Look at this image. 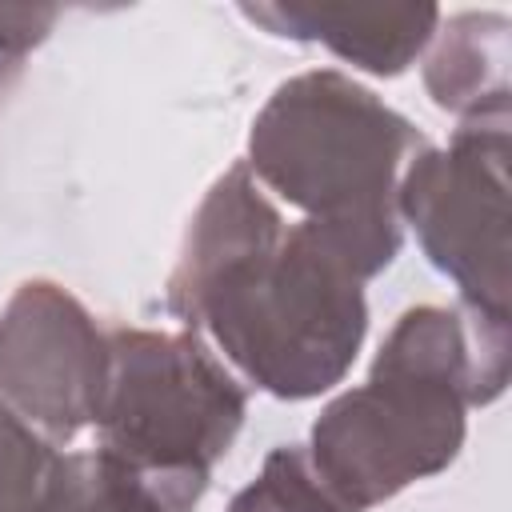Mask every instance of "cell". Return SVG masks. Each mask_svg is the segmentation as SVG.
Returning <instances> with one entry per match:
<instances>
[{
	"mask_svg": "<svg viewBox=\"0 0 512 512\" xmlns=\"http://www.w3.org/2000/svg\"><path fill=\"white\" fill-rule=\"evenodd\" d=\"M40 512H168L124 464L96 452L60 456V472Z\"/></svg>",
	"mask_w": 512,
	"mask_h": 512,
	"instance_id": "9c48e42d",
	"label": "cell"
},
{
	"mask_svg": "<svg viewBox=\"0 0 512 512\" xmlns=\"http://www.w3.org/2000/svg\"><path fill=\"white\" fill-rule=\"evenodd\" d=\"M56 472H60L56 444H48L0 396V512H40Z\"/></svg>",
	"mask_w": 512,
	"mask_h": 512,
	"instance_id": "30bf717a",
	"label": "cell"
},
{
	"mask_svg": "<svg viewBox=\"0 0 512 512\" xmlns=\"http://www.w3.org/2000/svg\"><path fill=\"white\" fill-rule=\"evenodd\" d=\"M508 116L464 120L448 148L424 144L400 172L396 212L424 256L460 288V308L508 316Z\"/></svg>",
	"mask_w": 512,
	"mask_h": 512,
	"instance_id": "5b68a950",
	"label": "cell"
},
{
	"mask_svg": "<svg viewBox=\"0 0 512 512\" xmlns=\"http://www.w3.org/2000/svg\"><path fill=\"white\" fill-rule=\"evenodd\" d=\"M20 68H24V56H16V52H8V48L0 44V104H4V96L12 92V84L20 80Z\"/></svg>",
	"mask_w": 512,
	"mask_h": 512,
	"instance_id": "7c38bea8",
	"label": "cell"
},
{
	"mask_svg": "<svg viewBox=\"0 0 512 512\" xmlns=\"http://www.w3.org/2000/svg\"><path fill=\"white\" fill-rule=\"evenodd\" d=\"M248 396L192 332L112 328L92 416L104 456L124 464L168 512H192L212 468L244 428Z\"/></svg>",
	"mask_w": 512,
	"mask_h": 512,
	"instance_id": "277c9868",
	"label": "cell"
},
{
	"mask_svg": "<svg viewBox=\"0 0 512 512\" xmlns=\"http://www.w3.org/2000/svg\"><path fill=\"white\" fill-rule=\"evenodd\" d=\"M240 12L268 28L272 36L324 44L332 56L372 72L400 76L436 36L440 8L436 4H332V0H288V4H240Z\"/></svg>",
	"mask_w": 512,
	"mask_h": 512,
	"instance_id": "52a82bcc",
	"label": "cell"
},
{
	"mask_svg": "<svg viewBox=\"0 0 512 512\" xmlns=\"http://www.w3.org/2000/svg\"><path fill=\"white\" fill-rule=\"evenodd\" d=\"M168 312L204 328L236 372L280 400L340 384L368 332L364 284L308 224L280 220L244 160L192 216L168 276Z\"/></svg>",
	"mask_w": 512,
	"mask_h": 512,
	"instance_id": "6da1fadb",
	"label": "cell"
},
{
	"mask_svg": "<svg viewBox=\"0 0 512 512\" xmlns=\"http://www.w3.org/2000/svg\"><path fill=\"white\" fill-rule=\"evenodd\" d=\"M428 140L336 68L284 80L248 136V172L304 212L300 224L364 284L400 252L396 184Z\"/></svg>",
	"mask_w": 512,
	"mask_h": 512,
	"instance_id": "3957f363",
	"label": "cell"
},
{
	"mask_svg": "<svg viewBox=\"0 0 512 512\" xmlns=\"http://www.w3.org/2000/svg\"><path fill=\"white\" fill-rule=\"evenodd\" d=\"M508 16L460 12L436 32L424 88L436 108L464 120L508 116Z\"/></svg>",
	"mask_w": 512,
	"mask_h": 512,
	"instance_id": "ba28073f",
	"label": "cell"
},
{
	"mask_svg": "<svg viewBox=\"0 0 512 512\" xmlns=\"http://www.w3.org/2000/svg\"><path fill=\"white\" fill-rule=\"evenodd\" d=\"M228 512H348L316 480L308 452L300 444H280L268 452L260 476L240 488Z\"/></svg>",
	"mask_w": 512,
	"mask_h": 512,
	"instance_id": "8fae6325",
	"label": "cell"
},
{
	"mask_svg": "<svg viewBox=\"0 0 512 512\" xmlns=\"http://www.w3.org/2000/svg\"><path fill=\"white\" fill-rule=\"evenodd\" d=\"M108 332L52 280H28L0 312V396L48 444L76 440L100 404Z\"/></svg>",
	"mask_w": 512,
	"mask_h": 512,
	"instance_id": "8992f818",
	"label": "cell"
},
{
	"mask_svg": "<svg viewBox=\"0 0 512 512\" xmlns=\"http://www.w3.org/2000/svg\"><path fill=\"white\" fill-rule=\"evenodd\" d=\"M508 316L408 308L360 388L340 392L308 436V464L332 500L368 512L444 472L464 444V412L508 384Z\"/></svg>",
	"mask_w": 512,
	"mask_h": 512,
	"instance_id": "7a4b0ae2",
	"label": "cell"
}]
</instances>
